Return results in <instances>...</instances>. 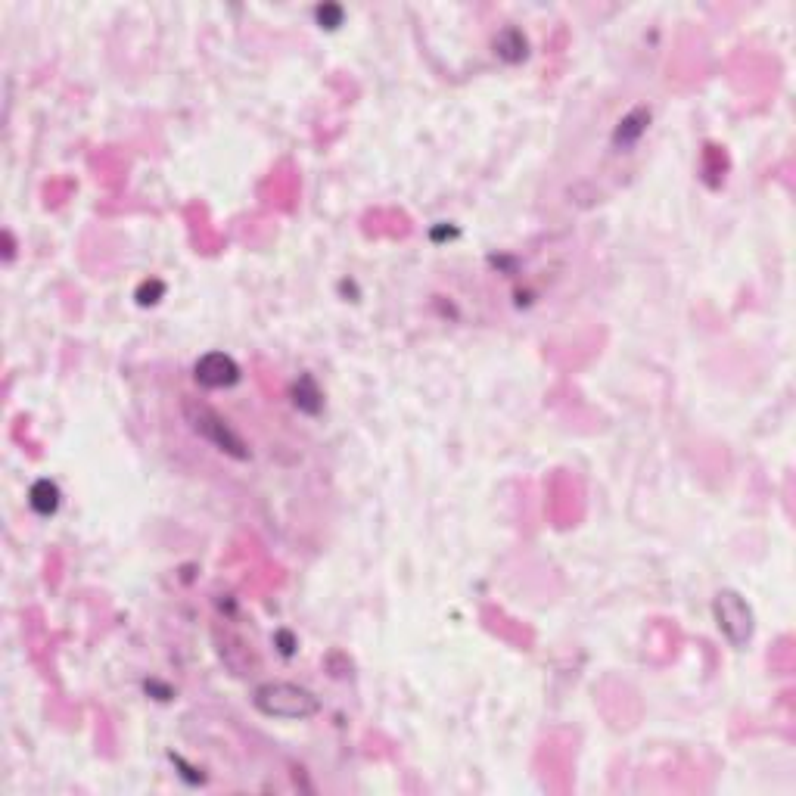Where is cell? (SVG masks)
<instances>
[{"mask_svg": "<svg viewBox=\"0 0 796 796\" xmlns=\"http://www.w3.org/2000/svg\"><path fill=\"white\" fill-rule=\"evenodd\" d=\"M255 709L271 719H308L318 713V697L299 688V685H290V681H268V685L255 688V697H252Z\"/></svg>", "mask_w": 796, "mask_h": 796, "instance_id": "6da1fadb", "label": "cell"}, {"mask_svg": "<svg viewBox=\"0 0 796 796\" xmlns=\"http://www.w3.org/2000/svg\"><path fill=\"white\" fill-rule=\"evenodd\" d=\"M32 507L38 510L41 517L56 514V507H60V489H56L50 479L35 482V489H32Z\"/></svg>", "mask_w": 796, "mask_h": 796, "instance_id": "5b68a950", "label": "cell"}, {"mask_svg": "<svg viewBox=\"0 0 796 796\" xmlns=\"http://www.w3.org/2000/svg\"><path fill=\"white\" fill-rule=\"evenodd\" d=\"M716 619H719V629L722 635L734 644V647H741L750 641L753 635V613L750 607L744 604V597L741 594H734V591H722L716 597Z\"/></svg>", "mask_w": 796, "mask_h": 796, "instance_id": "7a4b0ae2", "label": "cell"}, {"mask_svg": "<svg viewBox=\"0 0 796 796\" xmlns=\"http://www.w3.org/2000/svg\"><path fill=\"white\" fill-rule=\"evenodd\" d=\"M193 430H196V433H203L206 439H212L221 451H231V454H237V458H246L240 436L227 430L224 420H221L218 414H212L209 408H199V411L193 414Z\"/></svg>", "mask_w": 796, "mask_h": 796, "instance_id": "3957f363", "label": "cell"}, {"mask_svg": "<svg viewBox=\"0 0 796 796\" xmlns=\"http://www.w3.org/2000/svg\"><path fill=\"white\" fill-rule=\"evenodd\" d=\"M237 380H240V367L234 364V358H227L221 352H212L196 364V383H203L209 389L231 386Z\"/></svg>", "mask_w": 796, "mask_h": 796, "instance_id": "277c9868", "label": "cell"}]
</instances>
